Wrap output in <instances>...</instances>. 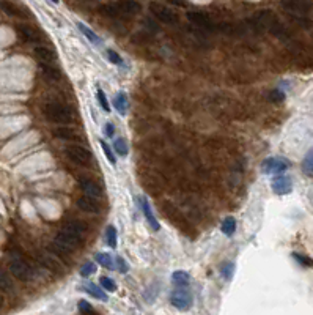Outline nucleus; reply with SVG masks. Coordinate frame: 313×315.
I'll use <instances>...</instances> for the list:
<instances>
[{
	"mask_svg": "<svg viewBox=\"0 0 313 315\" xmlns=\"http://www.w3.org/2000/svg\"><path fill=\"white\" fill-rule=\"evenodd\" d=\"M44 117L48 119L51 123H57V125H69L73 123L74 115L68 108H65L60 102H48L43 109Z\"/></svg>",
	"mask_w": 313,
	"mask_h": 315,
	"instance_id": "1",
	"label": "nucleus"
},
{
	"mask_svg": "<svg viewBox=\"0 0 313 315\" xmlns=\"http://www.w3.org/2000/svg\"><path fill=\"white\" fill-rule=\"evenodd\" d=\"M65 156L73 162L76 166H80V167H88L91 166V156L90 151L82 147V145H69L65 148Z\"/></svg>",
	"mask_w": 313,
	"mask_h": 315,
	"instance_id": "2",
	"label": "nucleus"
},
{
	"mask_svg": "<svg viewBox=\"0 0 313 315\" xmlns=\"http://www.w3.org/2000/svg\"><path fill=\"white\" fill-rule=\"evenodd\" d=\"M149 11H151V15L161 21L162 24H167V26H177L180 22V18L178 15L175 13L173 10H170L169 7L162 5L159 2H151L149 4Z\"/></svg>",
	"mask_w": 313,
	"mask_h": 315,
	"instance_id": "3",
	"label": "nucleus"
},
{
	"mask_svg": "<svg viewBox=\"0 0 313 315\" xmlns=\"http://www.w3.org/2000/svg\"><path fill=\"white\" fill-rule=\"evenodd\" d=\"M10 273L13 274V277H16L21 282H29L33 279V270L32 266L24 262L22 259H11L10 260Z\"/></svg>",
	"mask_w": 313,
	"mask_h": 315,
	"instance_id": "4",
	"label": "nucleus"
},
{
	"mask_svg": "<svg viewBox=\"0 0 313 315\" xmlns=\"http://www.w3.org/2000/svg\"><path fill=\"white\" fill-rule=\"evenodd\" d=\"M188 21L191 24H194L197 29L203 30L205 33H210V32H214L217 29V26L213 22V19L202 13V11H188Z\"/></svg>",
	"mask_w": 313,
	"mask_h": 315,
	"instance_id": "5",
	"label": "nucleus"
},
{
	"mask_svg": "<svg viewBox=\"0 0 313 315\" xmlns=\"http://www.w3.org/2000/svg\"><path fill=\"white\" fill-rule=\"evenodd\" d=\"M84 240L85 238L79 237V235H76V233L65 230V229H62L59 233H57V238H55V241H59L62 246H65L68 251H71V252H74L77 248H82Z\"/></svg>",
	"mask_w": 313,
	"mask_h": 315,
	"instance_id": "6",
	"label": "nucleus"
},
{
	"mask_svg": "<svg viewBox=\"0 0 313 315\" xmlns=\"http://www.w3.org/2000/svg\"><path fill=\"white\" fill-rule=\"evenodd\" d=\"M172 306L178 310H188L192 306V295L186 287H178L170 296Z\"/></svg>",
	"mask_w": 313,
	"mask_h": 315,
	"instance_id": "7",
	"label": "nucleus"
},
{
	"mask_svg": "<svg viewBox=\"0 0 313 315\" xmlns=\"http://www.w3.org/2000/svg\"><path fill=\"white\" fill-rule=\"evenodd\" d=\"M289 162L285 158H266L261 162V172L266 175H272V173H283L285 170H288Z\"/></svg>",
	"mask_w": 313,
	"mask_h": 315,
	"instance_id": "8",
	"label": "nucleus"
},
{
	"mask_svg": "<svg viewBox=\"0 0 313 315\" xmlns=\"http://www.w3.org/2000/svg\"><path fill=\"white\" fill-rule=\"evenodd\" d=\"M271 188H272L274 194H277V195H286V194H289L293 191V181L288 175L279 173L271 181Z\"/></svg>",
	"mask_w": 313,
	"mask_h": 315,
	"instance_id": "9",
	"label": "nucleus"
},
{
	"mask_svg": "<svg viewBox=\"0 0 313 315\" xmlns=\"http://www.w3.org/2000/svg\"><path fill=\"white\" fill-rule=\"evenodd\" d=\"M282 5L289 15H307L311 10V5L307 0H283Z\"/></svg>",
	"mask_w": 313,
	"mask_h": 315,
	"instance_id": "10",
	"label": "nucleus"
},
{
	"mask_svg": "<svg viewBox=\"0 0 313 315\" xmlns=\"http://www.w3.org/2000/svg\"><path fill=\"white\" fill-rule=\"evenodd\" d=\"M76 206L80 209V212H84L87 215H99L101 213V205L96 199H91L88 195H84V197H79L76 200Z\"/></svg>",
	"mask_w": 313,
	"mask_h": 315,
	"instance_id": "11",
	"label": "nucleus"
},
{
	"mask_svg": "<svg viewBox=\"0 0 313 315\" xmlns=\"http://www.w3.org/2000/svg\"><path fill=\"white\" fill-rule=\"evenodd\" d=\"M79 186H80V189H82L85 192V195L91 197V199H96L99 200L101 197H102V189H101V186L95 181H91V180H85V178H80L79 180Z\"/></svg>",
	"mask_w": 313,
	"mask_h": 315,
	"instance_id": "12",
	"label": "nucleus"
},
{
	"mask_svg": "<svg viewBox=\"0 0 313 315\" xmlns=\"http://www.w3.org/2000/svg\"><path fill=\"white\" fill-rule=\"evenodd\" d=\"M16 30H18L19 38L24 40L26 43H38L40 41V33L27 24H18Z\"/></svg>",
	"mask_w": 313,
	"mask_h": 315,
	"instance_id": "13",
	"label": "nucleus"
},
{
	"mask_svg": "<svg viewBox=\"0 0 313 315\" xmlns=\"http://www.w3.org/2000/svg\"><path fill=\"white\" fill-rule=\"evenodd\" d=\"M35 55H37V58L41 62V63H51L54 65L55 60H57V52L51 48H48V46H37L35 48Z\"/></svg>",
	"mask_w": 313,
	"mask_h": 315,
	"instance_id": "14",
	"label": "nucleus"
},
{
	"mask_svg": "<svg viewBox=\"0 0 313 315\" xmlns=\"http://www.w3.org/2000/svg\"><path fill=\"white\" fill-rule=\"evenodd\" d=\"M117 4V7L121 10V13L127 18V16H134L137 13H140V4L137 2V0H118V2H115Z\"/></svg>",
	"mask_w": 313,
	"mask_h": 315,
	"instance_id": "15",
	"label": "nucleus"
},
{
	"mask_svg": "<svg viewBox=\"0 0 313 315\" xmlns=\"http://www.w3.org/2000/svg\"><path fill=\"white\" fill-rule=\"evenodd\" d=\"M40 71H41V76L44 79H48L51 80V82H57V80H60L62 77V73H60V69L51 65V63H41L40 62Z\"/></svg>",
	"mask_w": 313,
	"mask_h": 315,
	"instance_id": "16",
	"label": "nucleus"
},
{
	"mask_svg": "<svg viewBox=\"0 0 313 315\" xmlns=\"http://www.w3.org/2000/svg\"><path fill=\"white\" fill-rule=\"evenodd\" d=\"M138 203H140V208H142V213H143V216H145V219L148 221V224H149V227H151L153 230H159V223H158V219L154 218V213H153V209H151V206H149V203H148V200L145 199V197H142L140 200H138Z\"/></svg>",
	"mask_w": 313,
	"mask_h": 315,
	"instance_id": "17",
	"label": "nucleus"
},
{
	"mask_svg": "<svg viewBox=\"0 0 313 315\" xmlns=\"http://www.w3.org/2000/svg\"><path fill=\"white\" fill-rule=\"evenodd\" d=\"M52 133L57 139H60V141H77L79 139V134L68 125H60L59 128H55Z\"/></svg>",
	"mask_w": 313,
	"mask_h": 315,
	"instance_id": "18",
	"label": "nucleus"
},
{
	"mask_svg": "<svg viewBox=\"0 0 313 315\" xmlns=\"http://www.w3.org/2000/svg\"><path fill=\"white\" fill-rule=\"evenodd\" d=\"M0 10L11 18H26V13L18 5L8 2V0H0Z\"/></svg>",
	"mask_w": 313,
	"mask_h": 315,
	"instance_id": "19",
	"label": "nucleus"
},
{
	"mask_svg": "<svg viewBox=\"0 0 313 315\" xmlns=\"http://www.w3.org/2000/svg\"><path fill=\"white\" fill-rule=\"evenodd\" d=\"M99 11H101V15L104 16H107L110 19H124L126 16L121 13V10L117 7V4H106V5H101L99 7Z\"/></svg>",
	"mask_w": 313,
	"mask_h": 315,
	"instance_id": "20",
	"label": "nucleus"
},
{
	"mask_svg": "<svg viewBox=\"0 0 313 315\" xmlns=\"http://www.w3.org/2000/svg\"><path fill=\"white\" fill-rule=\"evenodd\" d=\"M82 290L87 291V293H88L90 296H93V298H96V299H99V301H107V299H109L107 295H106V290H104L102 287H99V285H96V284H93V282L85 284V285L82 287Z\"/></svg>",
	"mask_w": 313,
	"mask_h": 315,
	"instance_id": "21",
	"label": "nucleus"
},
{
	"mask_svg": "<svg viewBox=\"0 0 313 315\" xmlns=\"http://www.w3.org/2000/svg\"><path fill=\"white\" fill-rule=\"evenodd\" d=\"M63 229L65 230H69V232H73V233H76V235H79V237H82V238H85V235H87V226L82 223V221H77V219H73V221H68V223L63 226Z\"/></svg>",
	"mask_w": 313,
	"mask_h": 315,
	"instance_id": "22",
	"label": "nucleus"
},
{
	"mask_svg": "<svg viewBox=\"0 0 313 315\" xmlns=\"http://www.w3.org/2000/svg\"><path fill=\"white\" fill-rule=\"evenodd\" d=\"M0 291H4V293H13L15 291L13 279L4 270H0Z\"/></svg>",
	"mask_w": 313,
	"mask_h": 315,
	"instance_id": "23",
	"label": "nucleus"
},
{
	"mask_svg": "<svg viewBox=\"0 0 313 315\" xmlns=\"http://www.w3.org/2000/svg\"><path fill=\"white\" fill-rule=\"evenodd\" d=\"M77 29L80 30V33H82L84 35V37L91 43V44H101V38L98 37V35L93 32V30H91L90 27H87L85 24H82V22H77Z\"/></svg>",
	"mask_w": 313,
	"mask_h": 315,
	"instance_id": "24",
	"label": "nucleus"
},
{
	"mask_svg": "<svg viewBox=\"0 0 313 315\" xmlns=\"http://www.w3.org/2000/svg\"><path fill=\"white\" fill-rule=\"evenodd\" d=\"M189 274L186 271H175L172 274V282L177 287H188L189 285Z\"/></svg>",
	"mask_w": 313,
	"mask_h": 315,
	"instance_id": "25",
	"label": "nucleus"
},
{
	"mask_svg": "<svg viewBox=\"0 0 313 315\" xmlns=\"http://www.w3.org/2000/svg\"><path fill=\"white\" fill-rule=\"evenodd\" d=\"M115 108H117V111H118L120 115H126V111H127V96H126L124 91L117 93V96H115Z\"/></svg>",
	"mask_w": 313,
	"mask_h": 315,
	"instance_id": "26",
	"label": "nucleus"
},
{
	"mask_svg": "<svg viewBox=\"0 0 313 315\" xmlns=\"http://www.w3.org/2000/svg\"><path fill=\"white\" fill-rule=\"evenodd\" d=\"M95 260L104 266V268H107V270H113V259H112V255L107 254V252H98L95 255Z\"/></svg>",
	"mask_w": 313,
	"mask_h": 315,
	"instance_id": "27",
	"label": "nucleus"
},
{
	"mask_svg": "<svg viewBox=\"0 0 313 315\" xmlns=\"http://www.w3.org/2000/svg\"><path fill=\"white\" fill-rule=\"evenodd\" d=\"M220 229H222V232L225 233L227 237H231L233 233L236 232V219L233 216H228L224 219L222 226H220Z\"/></svg>",
	"mask_w": 313,
	"mask_h": 315,
	"instance_id": "28",
	"label": "nucleus"
},
{
	"mask_svg": "<svg viewBox=\"0 0 313 315\" xmlns=\"http://www.w3.org/2000/svg\"><path fill=\"white\" fill-rule=\"evenodd\" d=\"M302 170L308 177H313V148L307 151V155L302 161Z\"/></svg>",
	"mask_w": 313,
	"mask_h": 315,
	"instance_id": "29",
	"label": "nucleus"
},
{
	"mask_svg": "<svg viewBox=\"0 0 313 315\" xmlns=\"http://www.w3.org/2000/svg\"><path fill=\"white\" fill-rule=\"evenodd\" d=\"M106 241L112 249L117 248V229L113 226H109L106 229Z\"/></svg>",
	"mask_w": 313,
	"mask_h": 315,
	"instance_id": "30",
	"label": "nucleus"
},
{
	"mask_svg": "<svg viewBox=\"0 0 313 315\" xmlns=\"http://www.w3.org/2000/svg\"><path fill=\"white\" fill-rule=\"evenodd\" d=\"M113 148H115V151H117V155H120V156H126L127 155V144H126V141L123 137L115 139Z\"/></svg>",
	"mask_w": 313,
	"mask_h": 315,
	"instance_id": "31",
	"label": "nucleus"
},
{
	"mask_svg": "<svg viewBox=\"0 0 313 315\" xmlns=\"http://www.w3.org/2000/svg\"><path fill=\"white\" fill-rule=\"evenodd\" d=\"M291 19L296 22L297 26L304 27V29H310L311 27V21L308 18H305V15H289Z\"/></svg>",
	"mask_w": 313,
	"mask_h": 315,
	"instance_id": "32",
	"label": "nucleus"
},
{
	"mask_svg": "<svg viewBox=\"0 0 313 315\" xmlns=\"http://www.w3.org/2000/svg\"><path fill=\"white\" fill-rule=\"evenodd\" d=\"M96 96H98V101H99V104H101V108L104 109V112H110V104H109V101H107V96H106V93H104L101 88H98L96 90Z\"/></svg>",
	"mask_w": 313,
	"mask_h": 315,
	"instance_id": "33",
	"label": "nucleus"
},
{
	"mask_svg": "<svg viewBox=\"0 0 313 315\" xmlns=\"http://www.w3.org/2000/svg\"><path fill=\"white\" fill-rule=\"evenodd\" d=\"M99 284H101V287L106 290V291H115V290H117V285H115V282L112 281L110 277H107V276H102L99 279Z\"/></svg>",
	"mask_w": 313,
	"mask_h": 315,
	"instance_id": "34",
	"label": "nucleus"
},
{
	"mask_svg": "<svg viewBox=\"0 0 313 315\" xmlns=\"http://www.w3.org/2000/svg\"><path fill=\"white\" fill-rule=\"evenodd\" d=\"M293 259L302 266H308V268H313V260L310 257H305L302 254H297V252H293Z\"/></svg>",
	"mask_w": 313,
	"mask_h": 315,
	"instance_id": "35",
	"label": "nucleus"
},
{
	"mask_svg": "<svg viewBox=\"0 0 313 315\" xmlns=\"http://www.w3.org/2000/svg\"><path fill=\"white\" fill-rule=\"evenodd\" d=\"M93 273H96V265H95V262H87L82 268H80V274H82L84 277H88V276H91Z\"/></svg>",
	"mask_w": 313,
	"mask_h": 315,
	"instance_id": "36",
	"label": "nucleus"
},
{
	"mask_svg": "<svg viewBox=\"0 0 313 315\" xmlns=\"http://www.w3.org/2000/svg\"><path fill=\"white\" fill-rule=\"evenodd\" d=\"M77 307H79V310L82 312V313H87V315H91L95 312V309L91 307V304H88V302L85 301V299H80L79 301V304H77Z\"/></svg>",
	"mask_w": 313,
	"mask_h": 315,
	"instance_id": "37",
	"label": "nucleus"
},
{
	"mask_svg": "<svg viewBox=\"0 0 313 315\" xmlns=\"http://www.w3.org/2000/svg\"><path fill=\"white\" fill-rule=\"evenodd\" d=\"M101 148H102V151H104V155L107 156V159H109V162L112 166H115V156H113V153H112V150H110V147L104 142V141H101Z\"/></svg>",
	"mask_w": 313,
	"mask_h": 315,
	"instance_id": "38",
	"label": "nucleus"
},
{
	"mask_svg": "<svg viewBox=\"0 0 313 315\" xmlns=\"http://www.w3.org/2000/svg\"><path fill=\"white\" fill-rule=\"evenodd\" d=\"M269 99H271L272 102H282V101L285 99V93L280 91L279 88H277V90H272V91L269 93Z\"/></svg>",
	"mask_w": 313,
	"mask_h": 315,
	"instance_id": "39",
	"label": "nucleus"
},
{
	"mask_svg": "<svg viewBox=\"0 0 313 315\" xmlns=\"http://www.w3.org/2000/svg\"><path fill=\"white\" fill-rule=\"evenodd\" d=\"M233 271H235V265L233 263H225L224 266H222V274H224V277L227 279H231V276H233Z\"/></svg>",
	"mask_w": 313,
	"mask_h": 315,
	"instance_id": "40",
	"label": "nucleus"
},
{
	"mask_svg": "<svg viewBox=\"0 0 313 315\" xmlns=\"http://www.w3.org/2000/svg\"><path fill=\"white\" fill-rule=\"evenodd\" d=\"M107 58L109 60L113 63V65H123V60H121V57L115 52V51H112V49H109L107 51Z\"/></svg>",
	"mask_w": 313,
	"mask_h": 315,
	"instance_id": "41",
	"label": "nucleus"
},
{
	"mask_svg": "<svg viewBox=\"0 0 313 315\" xmlns=\"http://www.w3.org/2000/svg\"><path fill=\"white\" fill-rule=\"evenodd\" d=\"M117 266H118V271L120 273H126L127 271V265H126V262L123 260V257H117Z\"/></svg>",
	"mask_w": 313,
	"mask_h": 315,
	"instance_id": "42",
	"label": "nucleus"
},
{
	"mask_svg": "<svg viewBox=\"0 0 313 315\" xmlns=\"http://www.w3.org/2000/svg\"><path fill=\"white\" fill-rule=\"evenodd\" d=\"M113 133H115V130H113V125L109 122V123L106 125V136H107V137H112V136H113Z\"/></svg>",
	"mask_w": 313,
	"mask_h": 315,
	"instance_id": "43",
	"label": "nucleus"
},
{
	"mask_svg": "<svg viewBox=\"0 0 313 315\" xmlns=\"http://www.w3.org/2000/svg\"><path fill=\"white\" fill-rule=\"evenodd\" d=\"M143 24H145V26H148V27L151 29L153 32H158V30H159V27H158L156 24H153V22L149 21V19H145V21H143Z\"/></svg>",
	"mask_w": 313,
	"mask_h": 315,
	"instance_id": "44",
	"label": "nucleus"
},
{
	"mask_svg": "<svg viewBox=\"0 0 313 315\" xmlns=\"http://www.w3.org/2000/svg\"><path fill=\"white\" fill-rule=\"evenodd\" d=\"M170 2H173L175 5H180V7H184V2H183V0H170Z\"/></svg>",
	"mask_w": 313,
	"mask_h": 315,
	"instance_id": "45",
	"label": "nucleus"
},
{
	"mask_svg": "<svg viewBox=\"0 0 313 315\" xmlns=\"http://www.w3.org/2000/svg\"><path fill=\"white\" fill-rule=\"evenodd\" d=\"M4 306V298H2V295H0V307Z\"/></svg>",
	"mask_w": 313,
	"mask_h": 315,
	"instance_id": "46",
	"label": "nucleus"
},
{
	"mask_svg": "<svg viewBox=\"0 0 313 315\" xmlns=\"http://www.w3.org/2000/svg\"><path fill=\"white\" fill-rule=\"evenodd\" d=\"M51 2H54V4H59V0H51Z\"/></svg>",
	"mask_w": 313,
	"mask_h": 315,
	"instance_id": "47",
	"label": "nucleus"
}]
</instances>
